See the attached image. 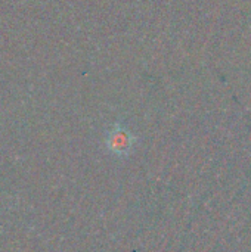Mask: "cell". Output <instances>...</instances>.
Wrapping results in <instances>:
<instances>
[{"label": "cell", "instance_id": "cell-1", "mask_svg": "<svg viewBox=\"0 0 251 252\" xmlns=\"http://www.w3.org/2000/svg\"><path fill=\"white\" fill-rule=\"evenodd\" d=\"M107 146L114 155L126 157L130 154V151L133 148V136L127 130L117 127L109 133L108 140H107Z\"/></svg>", "mask_w": 251, "mask_h": 252}]
</instances>
